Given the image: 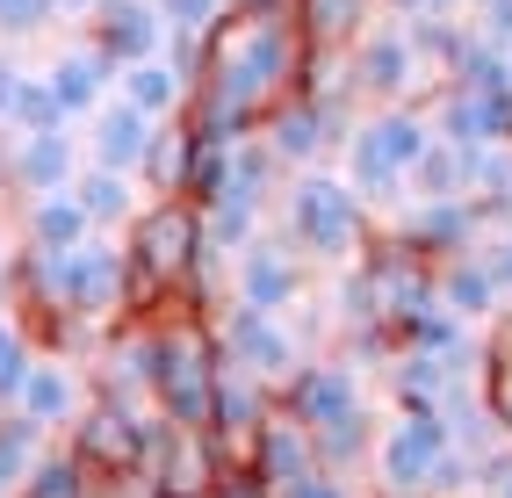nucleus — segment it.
Masks as SVG:
<instances>
[{
  "mask_svg": "<svg viewBox=\"0 0 512 498\" xmlns=\"http://www.w3.org/2000/svg\"><path fill=\"white\" fill-rule=\"evenodd\" d=\"M73 195H80V210H87L94 231H109V224H130V217H138L130 174H116V166H80V174H73Z\"/></svg>",
  "mask_w": 512,
  "mask_h": 498,
  "instance_id": "393cba45",
  "label": "nucleus"
},
{
  "mask_svg": "<svg viewBox=\"0 0 512 498\" xmlns=\"http://www.w3.org/2000/svg\"><path fill=\"white\" fill-rule=\"evenodd\" d=\"M303 58H311V44H303L289 0L224 8V22L202 37V58H195V80H188V109L181 116L210 145L246 138V130H260L303 87Z\"/></svg>",
  "mask_w": 512,
  "mask_h": 498,
  "instance_id": "f257e3e1",
  "label": "nucleus"
},
{
  "mask_svg": "<svg viewBox=\"0 0 512 498\" xmlns=\"http://www.w3.org/2000/svg\"><path fill=\"white\" fill-rule=\"evenodd\" d=\"M390 231H397L412 253H426L433 268H440V260H455V253H476V246H484V217H476L469 195H455V203H419V210H404Z\"/></svg>",
  "mask_w": 512,
  "mask_h": 498,
  "instance_id": "ddd939ff",
  "label": "nucleus"
},
{
  "mask_svg": "<svg viewBox=\"0 0 512 498\" xmlns=\"http://www.w3.org/2000/svg\"><path fill=\"white\" fill-rule=\"evenodd\" d=\"M51 94H58V102H65V116H94L101 102H109V80H116V65L109 58H101L94 44H80V51H65L58 65H51Z\"/></svg>",
  "mask_w": 512,
  "mask_h": 498,
  "instance_id": "4be33fe9",
  "label": "nucleus"
},
{
  "mask_svg": "<svg viewBox=\"0 0 512 498\" xmlns=\"http://www.w3.org/2000/svg\"><path fill=\"white\" fill-rule=\"evenodd\" d=\"M311 296V260L289 246V231H260V239L231 260V304H253L267 318H289Z\"/></svg>",
  "mask_w": 512,
  "mask_h": 498,
  "instance_id": "1a4fd4ad",
  "label": "nucleus"
},
{
  "mask_svg": "<svg viewBox=\"0 0 512 498\" xmlns=\"http://www.w3.org/2000/svg\"><path fill=\"white\" fill-rule=\"evenodd\" d=\"M80 239H94V224H87V210H80L73 188L22 203V246H37V253H73Z\"/></svg>",
  "mask_w": 512,
  "mask_h": 498,
  "instance_id": "412c9836",
  "label": "nucleus"
},
{
  "mask_svg": "<svg viewBox=\"0 0 512 498\" xmlns=\"http://www.w3.org/2000/svg\"><path fill=\"white\" fill-rule=\"evenodd\" d=\"M44 462V434L29 426L22 412H8L0 405V498H15L22 491V477Z\"/></svg>",
  "mask_w": 512,
  "mask_h": 498,
  "instance_id": "bb28decb",
  "label": "nucleus"
},
{
  "mask_svg": "<svg viewBox=\"0 0 512 498\" xmlns=\"http://www.w3.org/2000/svg\"><path fill=\"white\" fill-rule=\"evenodd\" d=\"M87 29H94V51L116 65H138V58H159V44H166V29H159V8L152 0H101V8L87 15Z\"/></svg>",
  "mask_w": 512,
  "mask_h": 498,
  "instance_id": "dca6fc26",
  "label": "nucleus"
},
{
  "mask_svg": "<svg viewBox=\"0 0 512 498\" xmlns=\"http://www.w3.org/2000/svg\"><path fill=\"white\" fill-rule=\"evenodd\" d=\"M476 397H484V412L498 419V434L512 441V318L484 340V361H476Z\"/></svg>",
  "mask_w": 512,
  "mask_h": 498,
  "instance_id": "a878e982",
  "label": "nucleus"
},
{
  "mask_svg": "<svg viewBox=\"0 0 512 498\" xmlns=\"http://www.w3.org/2000/svg\"><path fill=\"white\" fill-rule=\"evenodd\" d=\"M87 397H94L87 376L65 354H37V369H29V383H22V397L8 412H22L37 434H73V419L87 412Z\"/></svg>",
  "mask_w": 512,
  "mask_h": 498,
  "instance_id": "f8f14e48",
  "label": "nucleus"
},
{
  "mask_svg": "<svg viewBox=\"0 0 512 498\" xmlns=\"http://www.w3.org/2000/svg\"><path fill=\"white\" fill-rule=\"evenodd\" d=\"M282 498H361L354 491V477H339V470H311L296 491H282Z\"/></svg>",
  "mask_w": 512,
  "mask_h": 498,
  "instance_id": "473e14b6",
  "label": "nucleus"
},
{
  "mask_svg": "<svg viewBox=\"0 0 512 498\" xmlns=\"http://www.w3.org/2000/svg\"><path fill=\"white\" fill-rule=\"evenodd\" d=\"M145 325V383H152V405L159 419L174 426H195V434H210V405H217V325L210 311L195 304H159Z\"/></svg>",
  "mask_w": 512,
  "mask_h": 498,
  "instance_id": "f03ea898",
  "label": "nucleus"
},
{
  "mask_svg": "<svg viewBox=\"0 0 512 498\" xmlns=\"http://www.w3.org/2000/svg\"><path fill=\"white\" fill-rule=\"evenodd\" d=\"M123 102L130 109H145L152 123H174L181 109H188V80L174 73V65H166V58H138V65H123Z\"/></svg>",
  "mask_w": 512,
  "mask_h": 498,
  "instance_id": "b1692460",
  "label": "nucleus"
},
{
  "mask_svg": "<svg viewBox=\"0 0 512 498\" xmlns=\"http://www.w3.org/2000/svg\"><path fill=\"white\" fill-rule=\"evenodd\" d=\"M29 369H37V340L15 325V318H0V405H15Z\"/></svg>",
  "mask_w": 512,
  "mask_h": 498,
  "instance_id": "c85d7f7f",
  "label": "nucleus"
},
{
  "mask_svg": "<svg viewBox=\"0 0 512 498\" xmlns=\"http://www.w3.org/2000/svg\"><path fill=\"white\" fill-rule=\"evenodd\" d=\"M101 0H58V15H94Z\"/></svg>",
  "mask_w": 512,
  "mask_h": 498,
  "instance_id": "c9c22d12",
  "label": "nucleus"
},
{
  "mask_svg": "<svg viewBox=\"0 0 512 498\" xmlns=\"http://www.w3.org/2000/svg\"><path fill=\"white\" fill-rule=\"evenodd\" d=\"M246 462L260 470L267 498H282V491H296L311 470H325V462H318V441H311V434H303V426L282 412V397H275V412H267V426L253 434V455H246Z\"/></svg>",
  "mask_w": 512,
  "mask_h": 498,
  "instance_id": "4468645a",
  "label": "nucleus"
},
{
  "mask_svg": "<svg viewBox=\"0 0 512 498\" xmlns=\"http://www.w3.org/2000/svg\"><path fill=\"white\" fill-rule=\"evenodd\" d=\"M282 412L318 441V462L339 477H361L375 455V412L354 361H303V369L282 383Z\"/></svg>",
  "mask_w": 512,
  "mask_h": 498,
  "instance_id": "7ed1b4c3",
  "label": "nucleus"
},
{
  "mask_svg": "<svg viewBox=\"0 0 512 498\" xmlns=\"http://www.w3.org/2000/svg\"><path fill=\"white\" fill-rule=\"evenodd\" d=\"M152 426H159V419H138V412L109 405V397H87V412L73 419L65 448H73L80 470H94V477H101V470H130V462H145Z\"/></svg>",
  "mask_w": 512,
  "mask_h": 498,
  "instance_id": "9d476101",
  "label": "nucleus"
},
{
  "mask_svg": "<svg viewBox=\"0 0 512 498\" xmlns=\"http://www.w3.org/2000/svg\"><path fill=\"white\" fill-rule=\"evenodd\" d=\"M484 260H491V275H498V289H505V304H512V231H498V239L484 246Z\"/></svg>",
  "mask_w": 512,
  "mask_h": 498,
  "instance_id": "72a5a7b5",
  "label": "nucleus"
},
{
  "mask_svg": "<svg viewBox=\"0 0 512 498\" xmlns=\"http://www.w3.org/2000/svg\"><path fill=\"white\" fill-rule=\"evenodd\" d=\"M426 145H433V116H426L419 102L368 109V116L347 130V188L361 195L368 210L404 203V188H412V166H419Z\"/></svg>",
  "mask_w": 512,
  "mask_h": 498,
  "instance_id": "39448f33",
  "label": "nucleus"
},
{
  "mask_svg": "<svg viewBox=\"0 0 512 498\" xmlns=\"http://www.w3.org/2000/svg\"><path fill=\"white\" fill-rule=\"evenodd\" d=\"M505 58H512V51H505Z\"/></svg>",
  "mask_w": 512,
  "mask_h": 498,
  "instance_id": "4c0bfd02",
  "label": "nucleus"
},
{
  "mask_svg": "<svg viewBox=\"0 0 512 498\" xmlns=\"http://www.w3.org/2000/svg\"><path fill=\"white\" fill-rule=\"evenodd\" d=\"M210 498H267V484H260V470H253V462H217V484H210Z\"/></svg>",
  "mask_w": 512,
  "mask_h": 498,
  "instance_id": "2f4dec72",
  "label": "nucleus"
},
{
  "mask_svg": "<svg viewBox=\"0 0 512 498\" xmlns=\"http://www.w3.org/2000/svg\"><path fill=\"white\" fill-rule=\"evenodd\" d=\"M8 123L29 138V130H65L73 116H65V102L51 94V80H22V94H15V116H8Z\"/></svg>",
  "mask_w": 512,
  "mask_h": 498,
  "instance_id": "c756f323",
  "label": "nucleus"
},
{
  "mask_svg": "<svg viewBox=\"0 0 512 498\" xmlns=\"http://www.w3.org/2000/svg\"><path fill=\"white\" fill-rule=\"evenodd\" d=\"M58 15V0H0V37H37Z\"/></svg>",
  "mask_w": 512,
  "mask_h": 498,
  "instance_id": "7c9ffc66",
  "label": "nucleus"
},
{
  "mask_svg": "<svg viewBox=\"0 0 512 498\" xmlns=\"http://www.w3.org/2000/svg\"><path fill=\"white\" fill-rule=\"evenodd\" d=\"M152 116L145 109H130L123 94L116 102H101L94 109V166H116V174H138L145 166V145H152Z\"/></svg>",
  "mask_w": 512,
  "mask_h": 498,
  "instance_id": "aec40b11",
  "label": "nucleus"
},
{
  "mask_svg": "<svg viewBox=\"0 0 512 498\" xmlns=\"http://www.w3.org/2000/svg\"><path fill=\"white\" fill-rule=\"evenodd\" d=\"M15 498H87V470H80V455L73 448H44V462L22 477Z\"/></svg>",
  "mask_w": 512,
  "mask_h": 498,
  "instance_id": "cd10ccee",
  "label": "nucleus"
},
{
  "mask_svg": "<svg viewBox=\"0 0 512 498\" xmlns=\"http://www.w3.org/2000/svg\"><path fill=\"white\" fill-rule=\"evenodd\" d=\"M275 210H282L289 246H296L303 260H325V268H354L361 246L375 239L368 203H361L339 174H318V166H303V174L275 195Z\"/></svg>",
  "mask_w": 512,
  "mask_h": 498,
  "instance_id": "20e7f679",
  "label": "nucleus"
},
{
  "mask_svg": "<svg viewBox=\"0 0 512 498\" xmlns=\"http://www.w3.org/2000/svg\"><path fill=\"white\" fill-rule=\"evenodd\" d=\"M289 8H296V29H303L311 51H354L390 15L383 0H289Z\"/></svg>",
  "mask_w": 512,
  "mask_h": 498,
  "instance_id": "6ab92c4d",
  "label": "nucleus"
},
{
  "mask_svg": "<svg viewBox=\"0 0 512 498\" xmlns=\"http://www.w3.org/2000/svg\"><path fill=\"white\" fill-rule=\"evenodd\" d=\"M433 296H440V304H448L462 325H484V318H498V311H505V289H498V275H491L484 246H476V253H455V260H440Z\"/></svg>",
  "mask_w": 512,
  "mask_h": 498,
  "instance_id": "a211bd4d",
  "label": "nucleus"
},
{
  "mask_svg": "<svg viewBox=\"0 0 512 498\" xmlns=\"http://www.w3.org/2000/svg\"><path fill=\"white\" fill-rule=\"evenodd\" d=\"M347 65H354V94L368 109H397V102H419L426 109L433 94L448 87V80H440V65L412 44V29H404V22H375L368 37L347 51Z\"/></svg>",
  "mask_w": 512,
  "mask_h": 498,
  "instance_id": "423d86ee",
  "label": "nucleus"
},
{
  "mask_svg": "<svg viewBox=\"0 0 512 498\" xmlns=\"http://www.w3.org/2000/svg\"><path fill=\"white\" fill-rule=\"evenodd\" d=\"M210 325H217V354L231 361V369L260 376L267 390H282V383L303 369V340H296L282 318L253 311V304H217V311H210Z\"/></svg>",
  "mask_w": 512,
  "mask_h": 498,
  "instance_id": "6e6552de",
  "label": "nucleus"
},
{
  "mask_svg": "<svg viewBox=\"0 0 512 498\" xmlns=\"http://www.w3.org/2000/svg\"><path fill=\"white\" fill-rule=\"evenodd\" d=\"M202 159H210V138L188 123V116H174V123H159L152 130V145H145V188L152 195H195V174H202Z\"/></svg>",
  "mask_w": 512,
  "mask_h": 498,
  "instance_id": "f3484780",
  "label": "nucleus"
},
{
  "mask_svg": "<svg viewBox=\"0 0 512 498\" xmlns=\"http://www.w3.org/2000/svg\"><path fill=\"white\" fill-rule=\"evenodd\" d=\"M22 80H29L22 65H15V58H0V123L15 116V94H22Z\"/></svg>",
  "mask_w": 512,
  "mask_h": 498,
  "instance_id": "f704fd0d",
  "label": "nucleus"
},
{
  "mask_svg": "<svg viewBox=\"0 0 512 498\" xmlns=\"http://www.w3.org/2000/svg\"><path fill=\"white\" fill-rule=\"evenodd\" d=\"M347 130H354L347 109H325V102H311V94H289V102L260 123V138H267V152L282 159V174H289V166L303 174V166H318L332 145H347Z\"/></svg>",
  "mask_w": 512,
  "mask_h": 498,
  "instance_id": "9b49d317",
  "label": "nucleus"
},
{
  "mask_svg": "<svg viewBox=\"0 0 512 498\" xmlns=\"http://www.w3.org/2000/svg\"><path fill=\"white\" fill-rule=\"evenodd\" d=\"M73 174H80V152H73V138H65V130H29V138L0 159V181H8L22 203L73 188Z\"/></svg>",
  "mask_w": 512,
  "mask_h": 498,
  "instance_id": "2eb2a0df",
  "label": "nucleus"
},
{
  "mask_svg": "<svg viewBox=\"0 0 512 498\" xmlns=\"http://www.w3.org/2000/svg\"><path fill=\"white\" fill-rule=\"evenodd\" d=\"M448 419L440 412H397L390 426H375V498H433V477L448 462Z\"/></svg>",
  "mask_w": 512,
  "mask_h": 498,
  "instance_id": "0eeeda50",
  "label": "nucleus"
},
{
  "mask_svg": "<svg viewBox=\"0 0 512 498\" xmlns=\"http://www.w3.org/2000/svg\"><path fill=\"white\" fill-rule=\"evenodd\" d=\"M476 152L484 145H448V138H433L412 166V195L419 203H455V195L476 188Z\"/></svg>",
  "mask_w": 512,
  "mask_h": 498,
  "instance_id": "5701e85b",
  "label": "nucleus"
},
{
  "mask_svg": "<svg viewBox=\"0 0 512 498\" xmlns=\"http://www.w3.org/2000/svg\"><path fill=\"white\" fill-rule=\"evenodd\" d=\"M231 8H260V0H231Z\"/></svg>",
  "mask_w": 512,
  "mask_h": 498,
  "instance_id": "e433bc0d",
  "label": "nucleus"
}]
</instances>
